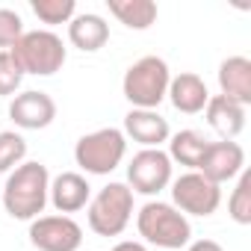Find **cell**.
<instances>
[{
    "instance_id": "obj_10",
    "label": "cell",
    "mask_w": 251,
    "mask_h": 251,
    "mask_svg": "<svg viewBox=\"0 0 251 251\" xmlns=\"http://www.w3.org/2000/svg\"><path fill=\"white\" fill-rule=\"evenodd\" d=\"M242 169H245V151H242V145H236L230 139H222V142H210V148H207L198 172L210 183L222 186V183L239 177Z\"/></svg>"
},
{
    "instance_id": "obj_4",
    "label": "cell",
    "mask_w": 251,
    "mask_h": 251,
    "mask_svg": "<svg viewBox=\"0 0 251 251\" xmlns=\"http://www.w3.org/2000/svg\"><path fill=\"white\" fill-rule=\"evenodd\" d=\"M15 65L21 68V74H36V77H50L56 74L65 59L68 50L62 45V39L50 30H30L24 33L12 48H9Z\"/></svg>"
},
{
    "instance_id": "obj_18",
    "label": "cell",
    "mask_w": 251,
    "mask_h": 251,
    "mask_svg": "<svg viewBox=\"0 0 251 251\" xmlns=\"http://www.w3.org/2000/svg\"><path fill=\"white\" fill-rule=\"evenodd\" d=\"M207 148H210V139H204V133H198V130H180V133L169 136V160L186 166L189 172L201 169Z\"/></svg>"
},
{
    "instance_id": "obj_15",
    "label": "cell",
    "mask_w": 251,
    "mask_h": 251,
    "mask_svg": "<svg viewBox=\"0 0 251 251\" xmlns=\"http://www.w3.org/2000/svg\"><path fill=\"white\" fill-rule=\"evenodd\" d=\"M204 112H207V124L222 139L233 142L245 130V106H239L236 100H230L225 95H210Z\"/></svg>"
},
{
    "instance_id": "obj_22",
    "label": "cell",
    "mask_w": 251,
    "mask_h": 251,
    "mask_svg": "<svg viewBox=\"0 0 251 251\" xmlns=\"http://www.w3.org/2000/svg\"><path fill=\"white\" fill-rule=\"evenodd\" d=\"M24 157H27V142L21 133H12V130L0 133V172L18 169L24 163Z\"/></svg>"
},
{
    "instance_id": "obj_2",
    "label": "cell",
    "mask_w": 251,
    "mask_h": 251,
    "mask_svg": "<svg viewBox=\"0 0 251 251\" xmlns=\"http://www.w3.org/2000/svg\"><path fill=\"white\" fill-rule=\"evenodd\" d=\"M136 227H139V236L148 242V245H157V248H183L189 245L192 239V225L189 219L166 204V201H148L139 213H136Z\"/></svg>"
},
{
    "instance_id": "obj_17",
    "label": "cell",
    "mask_w": 251,
    "mask_h": 251,
    "mask_svg": "<svg viewBox=\"0 0 251 251\" xmlns=\"http://www.w3.org/2000/svg\"><path fill=\"white\" fill-rule=\"evenodd\" d=\"M68 42L83 53H95L109 42V24L95 12L74 15L68 21Z\"/></svg>"
},
{
    "instance_id": "obj_9",
    "label": "cell",
    "mask_w": 251,
    "mask_h": 251,
    "mask_svg": "<svg viewBox=\"0 0 251 251\" xmlns=\"http://www.w3.org/2000/svg\"><path fill=\"white\" fill-rule=\"evenodd\" d=\"M27 236L39 251H80L83 245V227L71 216H39Z\"/></svg>"
},
{
    "instance_id": "obj_25",
    "label": "cell",
    "mask_w": 251,
    "mask_h": 251,
    "mask_svg": "<svg viewBox=\"0 0 251 251\" xmlns=\"http://www.w3.org/2000/svg\"><path fill=\"white\" fill-rule=\"evenodd\" d=\"M186 251H225V248L216 239H195V242H189Z\"/></svg>"
},
{
    "instance_id": "obj_11",
    "label": "cell",
    "mask_w": 251,
    "mask_h": 251,
    "mask_svg": "<svg viewBox=\"0 0 251 251\" xmlns=\"http://www.w3.org/2000/svg\"><path fill=\"white\" fill-rule=\"evenodd\" d=\"M9 118L18 124L21 130H42L56 118V100L48 92H21L9 103Z\"/></svg>"
},
{
    "instance_id": "obj_24",
    "label": "cell",
    "mask_w": 251,
    "mask_h": 251,
    "mask_svg": "<svg viewBox=\"0 0 251 251\" xmlns=\"http://www.w3.org/2000/svg\"><path fill=\"white\" fill-rule=\"evenodd\" d=\"M24 33H27V30H24V21H21L18 12H12V9H0V48L9 50Z\"/></svg>"
},
{
    "instance_id": "obj_26",
    "label": "cell",
    "mask_w": 251,
    "mask_h": 251,
    "mask_svg": "<svg viewBox=\"0 0 251 251\" xmlns=\"http://www.w3.org/2000/svg\"><path fill=\"white\" fill-rule=\"evenodd\" d=\"M112 251H148L142 242H133V239H124V242H115Z\"/></svg>"
},
{
    "instance_id": "obj_7",
    "label": "cell",
    "mask_w": 251,
    "mask_h": 251,
    "mask_svg": "<svg viewBox=\"0 0 251 251\" xmlns=\"http://www.w3.org/2000/svg\"><path fill=\"white\" fill-rule=\"evenodd\" d=\"M222 204V186L210 183L201 172H186L177 180H172V207H177L183 216H213Z\"/></svg>"
},
{
    "instance_id": "obj_12",
    "label": "cell",
    "mask_w": 251,
    "mask_h": 251,
    "mask_svg": "<svg viewBox=\"0 0 251 251\" xmlns=\"http://www.w3.org/2000/svg\"><path fill=\"white\" fill-rule=\"evenodd\" d=\"M121 133H124V139H133L142 148H160L163 142H169L172 127L157 109H130L124 115V130Z\"/></svg>"
},
{
    "instance_id": "obj_8",
    "label": "cell",
    "mask_w": 251,
    "mask_h": 251,
    "mask_svg": "<svg viewBox=\"0 0 251 251\" xmlns=\"http://www.w3.org/2000/svg\"><path fill=\"white\" fill-rule=\"evenodd\" d=\"M172 183V160L163 148H142L127 166V186L139 195H160Z\"/></svg>"
},
{
    "instance_id": "obj_6",
    "label": "cell",
    "mask_w": 251,
    "mask_h": 251,
    "mask_svg": "<svg viewBox=\"0 0 251 251\" xmlns=\"http://www.w3.org/2000/svg\"><path fill=\"white\" fill-rule=\"evenodd\" d=\"M127 154V139L118 127H100L95 133H86L74 145V160L86 175H109L121 166Z\"/></svg>"
},
{
    "instance_id": "obj_3",
    "label": "cell",
    "mask_w": 251,
    "mask_h": 251,
    "mask_svg": "<svg viewBox=\"0 0 251 251\" xmlns=\"http://www.w3.org/2000/svg\"><path fill=\"white\" fill-rule=\"evenodd\" d=\"M169 80H172V71H169L166 59L142 56V59H136L127 71H124L121 92L130 100L133 109H157L166 100Z\"/></svg>"
},
{
    "instance_id": "obj_13",
    "label": "cell",
    "mask_w": 251,
    "mask_h": 251,
    "mask_svg": "<svg viewBox=\"0 0 251 251\" xmlns=\"http://www.w3.org/2000/svg\"><path fill=\"white\" fill-rule=\"evenodd\" d=\"M48 201L59 210V213H77L92 201V186L83 175L77 172H62L50 180L48 186Z\"/></svg>"
},
{
    "instance_id": "obj_14",
    "label": "cell",
    "mask_w": 251,
    "mask_h": 251,
    "mask_svg": "<svg viewBox=\"0 0 251 251\" xmlns=\"http://www.w3.org/2000/svg\"><path fill=\"white\" fill-rule=\"evenodd\" d=\"M166 98L172 100V106H175L177 112L198 115V112H204V106H207V100H210V92H207V83H204L198 74L183 71V74H177V77L169 80Z\"/></svg>"
},
{
    "instance_id": "obj_20",
    "label": "cell",
    "mask_w": 251,
    "mask_h": 251,
    "mask_svg": "<svg viewBox=\"0 0 251 251\" xmlns=\"http://www.w3.org/2000/svg\"><path fill=\"white\" fill-rule=\"evenodd\" d=\"M227 213L236 225H251V172L242 169L236 177V186L227 198Z\"/></svg>"
},
{
    "instance_id": "obj_19",
    "label": "cell",
    "mask_w": 251,
    "mask_h": 251,
    "mask_svg": "<svg viewBox=\"0 0 251 251\" xmlns=\"http://www.w3.org/2000/svg\"><path fill=\"white\" fill-rule=\"evenodd\" d=\"M109 15H115L127 30H148L157 21L154 0H106Z\"/></svg>"
},
{
    "instance_id": "obj_1",
    "label": "cell",
    "mask_w": 251,
    "mask_h": 251,
    "mask_svg": "<svg viewBox=\"0 0 251 251\" xmlns=\"http://www.w3.org/2000/svg\"><path fill=\"white\" fill-rule=\"evenodd\" d=\"M48 186H50L48 166L21 163L18 169L9 172L6 183L0 186V201H3V207H6V213L12 219L33 222L48 207Z\"/></svg>"
},
{
    "instance_id": "obj_16",
    "label": "cell",
    "mask_w": 251,
    "mask_h": 251,
    "mask_svg": "<svg viewBox=\"0 0 251 251\" xmlns=\"http://www.w3.org/2000/svg\"><path fill=\"white\" fill-rule=\"evenodd\" d=\"M219 89L225 98L236 100L239 106H248L251 103V59L227 56L219 65Z\"/></svg>"
},
{
    "instance_id": "obj_23",
    "label": "cell",
    "mask_w": 251,
    "mask_h": 251,
    "mask_svg": "<svg viewBox=\"0 0 251 251\" xmlns=\"http://www.w3.org/2000/svg\"><path fill=\"white\" fill-rule=\"evenodd\" d=\"M21 80H24V74L15 65L12 53L9 50H0V95H15L21 89Z\"/></svg>"
},
{
    "instance_id": "obj_5",
    "label": "cell",
    "mask_w": 251,
    "mask_h": 251,
    "mask_svg": "<svg viewBox=\"0 0 251 251\" xmlns=\"http://www.w3.org/2000/svg\"><path fill=\"white\" fill-rule=\"evenodd\" d=\"M89 227L98 236H118L133 219V192L127 183H106L89 204Z\"/></svg>"
},
{
    "instance_id": "obj_21",
    "label": "cell",
    "mask_w": 251,
    "mask_h": 251,
    "mask_svg": "<svg viewBox=\"0 0 251 251\" xmlns=\"http://www.w3.org/2000/svg\"><path fill=\"white\" fill-rule=\"evenodd\" d=\"M33 12L42 24H68L77 15L74 0H33Z\"/></svg>"
}]
</instances>
